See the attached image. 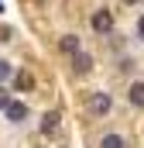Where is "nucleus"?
I'll return each instance as SVG.
<instances>
[{"label": "nucleus", "instance_id": "0eeeda50", "mask_svg": "<svg viewBox=\"0 0 144 148\" xmlns=\"http://www.w3.org/2000/svg\"><path fill=\"white\" fill-rule=\"evenodd\" d=\"M58 48H62L65 55H75V52H82V48H79V38H75V35H62Z\"/></svg>", "mask_w": 144, "mask_h": 148}, {"label": "nucleus", "instance_id": "9b49d317", "mask_svg": "<svg viewBox=\"0 0 144 148\" xmlns=\"http://www.w3.org/2000/svg\"><path fill=\"white\" fill-rule=\"evenodd\" d=\"M7 103H10V93H7V90H3V86H0V110H3V107H7Z\"/></svg>", "mask_w": 144, "mask_h": 148}, {"label": "nucleus", "instance_id": "20e7f679", "mask_svg": "<svg viewBox=\"0 0 144 148\" xmlns=\"http://www.w3.org/2000/svg\"><path fill=\"white\" fill-rule=\"evenodd\" d=\"M89 69H93V59H89L86 52H75V55H72V73H75V76H86Z\"/></svg>", "mask_w": 144, "mask_h": 148}, {"label": "nucleus", "instance_id": "39448f33", "mask_svg": "<svg viewBox=\"0 0 144 148\" xmlns=\"http://www.w3.org/2000/svg\"><path fill=\"white\" fill-rule=\"evenodd\" d=\"M58 131V110H45L41 117V134H55Z\"/></svg>", "mask_w": 144, "mask_h": 148}, {"label": "nucleus", "instance_id": "f8f14e48", "mask_svg": "<svg viewBox=\"0 0 144 148\" xmlns=\"http://www.w3.org/2000/svg\"><path fill=\"white\" fill-rule=\"evenodd\" d=\"M0 41H10V28H0Z\"/></svg>", "mask_w": 144, "mask_h": 148}, {"label": "nucleus", "instance_id": "ddd939ff", "mask_svg": "<svg viewBox=\"0 0 144 148\" xmlns=\"http://www.w3.org/2000/svg\"><path fill=\"white\" fill-rule=\"evenodd\" d=\"M137 35L144 38V17H141V21H137Z\"/></svg>", "mask_w": 144, "mask_h": 148}, {"label": "nucleus", "instance_id": "2eb2a0df", "mask_svg": "<svg viewBox=\"0 0 144 148\" xmlns=\"http://www.w3.org/2000/svg\"><path fill=\"white\" fill-rule=\"evenodd\" d=\"M0 14H3V0H0Z\"/></svg>", "mask_w": 144, "mask_h": 148}, {"label": "nucleus", "instance_id": "6e6552de", "mask_svg": "<svg viewBox=\"0 0 144 148\" xmlns=\"http://www.w3.org/2000/svg\"><path fill=\"white\" fill-rule=\"evenodd\" d=\"M127 100H130L134 107H144V83H130V93H127Z\"/></svg>", "mask_w": 144, "mask_h": 148}, {"label": "nucleus", "instance_id": "9d476101", "mask_svg": "<svg viewBox=\"0 0 144 148\" xmlns=\"http://www.w3.org/2000/svg\"><path fill=\"white\" fill-rule=\"evenodd\" d=\"M7 76H14V69H10V62L0 59V79H7Z\"/></svg>", "mask_w": 144, "mask_h": 148}, {"label": "nucleus", "instance_id": "f03ea898", "mask_svg": "<svg viewBox=\"0 0 144 148\" xmlns=\"http://www.w3.org/2000/svg\"><path fill=\"white\" fill-rule=\"evenodd\" d=\"M93 31H100V35H110L113 31V14H110L107 7H100L93 14Z\"/></svg>", "mask_w": 144, "mask_h": 148}, {"label": "nucleus", "instance_id": "7ed1b4c3", "mask_svg": "<svg viewBox=\"0 0 144 148\" xmlns=\"http://www.w3.org/2000/svg\"><path fill=\"white\" fill-rule=\"evenodd\" d=\"M3 114H7V121H10V124H21V121L28 117V107H24L21 100H10V103L3 107Z\"/></svg>", "mask_w": 144, "mask_h": 148}, {"label": "nucleus", "instance_id": "f257e3e1", "mask_svg": "<svg viewBox=\"0 0 144 148\" xmlns=\"http://www.w3.org/2000/svg\"><path fill=\"white\" fill-rule=\"evenodd\" d=\"M110 107H113V100H110V93H103V90H96V93L89 97V110L96 114V117L110 114Z\"/></svg>", "mask_w": 144, "mask_h": 148}, {"label": "nucleus", "instance_id": "423d86ee", "mask_svg": "<svg viewBox=\"0 0 144 148\" xmlns=\"http://www.w3.org/2000/svg\"><path fill=\"white\" fill-rule=\"evenodd\" d=\"M14 86H17V93H28V90H35V76L31 73H14Z\"/></svg>", "mask_w": 144, "mask_h": 148}, {"label": "nucleus", "instance_id": "1a4fd4ad", "mask_svg": "<svg viewBox=\"0 0 144 148\" xmlns=\"http://www.w3.org/2000/svg\"><path fill=\"white\" fill-rule=\"evenodd\" d=\"M100 148H124V138H120V134H103Z\"/></svg>", "mask_w": 144, "mask_h": 148}, {"label": "nucleus", "instance_id": "4468645a", "mask_svg": "<svg viewBox=\"0 0 144 148\" xmlns=\"http://www.w3.org/2000/svg\"><path fill=\"white\" fill-rule=\"evenodd\" d=\"M124 3H141V0H124Z\"/></svg>", "mask_w": 144, "mask_h": 148}]
</instances>
